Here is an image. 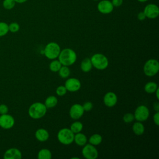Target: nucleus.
I'll return each mask as SVG.
<instances>
[{
    "mask_svg": "<svg viewBox=\"0 0 159 159\" xmlns=\"http://www.w3.org/2000/svg\"><path fill=\"white\" fill-rule=\"evenodd\" d=\"M58 58L62 65L69 66L75 63L77 59V55L73 50L66 48L61 50Z\"/></svg>",
    "mask_w": 159,
    "mask_h": 159,
    "instance_id": "f257e3e1",
    "label": "nucleus"
},
{
    "mask_svg": "<svg viewBox=\"0 0 159 159\" xmlns=\"http://www.w3.org/2000/svg\"><path fill=\"white\" fill-rule=\"evenodd\" d=\"M47 108L44 104L36 102L31 104L28 110V114L29 116L34 119H38L43 117L46 112Z\"/></svg>",
    "mask_w": 159,
    "mask_h": 159,
    "instance_id": "f03ea898",
    "label": "nucleus"
},
{
    "mask_svg": "<svg viewBox=\"0 0 159 159\" xmlns=\"http://www.w3.org/2000/svg\"><path fill=\"white\" fill-rule=\"evenodd\" d=\"M90 59L93 66L98 70H103L108 66L109 60L102 53H95Z\"/></svg>",
    "mask_w": 159,
    "mask_h": 159,
    "instance_id": "7ed1b4c3",
    "label": "nucleus"
},
{
    "mask_svg": "<svg viewBox=\"0 0 159 159\" xmlns=\"http://www.w3.org/2000/svg\"><path fill=\"white\" fill-rule=\"evenodd\" d=\"M75 134L68 128L60 129L57 134L58 140L63 145H70L73 142Z\"/></svg>",
    "mask_w": 159,
    "mask_h": 159,
    "instance_id": "20e7f679",
    "label": "nucleus"
},
{
    "mask_svg": "<svg viewBox=\"0 0 159 159\" xmlns=\"http://www.w3.org/2000/svg\"><path fill=\"white\" fill-rule=\"evenodd\" d=\"M60 51L61 48L60 45L53 42L47 43L43 50L45 56L50 60H54L58 58Z\"/></svg>",
    "mask_w": 159,
    "mask_h": 159,
    "instance_id": "39448f33",
    "label": "nucleus"
},
{
    "mask_svg": "<svg viewBox=\"0 0 159 159\" xmlns=\"http://www.w3.org/2000/svg\"><path fill=\"white\" fill-rule=\"evenodd\" d=\"M144 74L149 77H152L157 74L159 70V63L155 59L148 60L143 66Z\"/></svg>",
    "mask_w": 159,
    "mask_h": 159,
    "instance_id": "423d86ee",
    "label": "nucleus"
},
{
    "mask_svg": "<svg viewBox=\"0 0 159 159\" xmlns=\"http://www.w3.org/2000/svg\"><path fill=\"white\" fill-rule=\"evenodd\" d=\"M149 109L146 106H139L134 112V118L137 121L143 122L148 119L149 117Z\"/></svg>",
    "mask_w": 159,
    "mask_h": 159,
    "instance_id": "0eeeda50",
    "label": "nucleus"
},
{
    "mask_svg": "<svg viewBox=\"0 0 159 159\" xmlns=\"http://www.w3.org/2000/svg\"><path fill=\"white\" fill-rule=\"evenodd\" d=\"M81 153L86 159H96L98 157V152L95 146L90 143L85 144L83 146Z\"/></svg>",
    "mask_w": 159,
    "mask_h": 159,
    "instance_id": "6e6552de",
    "label": "nucleus"
},
{
    "mask_svg": "<svg viewBox=\"0 0 159 159\" xmlns=\"http://www.w3.org/2000/svg\"><path fill=\"white\" fill-rule=\"evenodd\" d=\"M64 86L67 91L70 92H76L81 88V84L78 79L75 78H70L66 80Z\"/></svg>",
    "mask_w": 159,
    "mask_h": 159,
    "instance_id": "1a4fd4ad",
    "label": "nucleus"
},
{
    "mask_svg": "<svg viewBox=\"0 0 159 159\" xmlns=\"http://www.w3.org/2000/svg\"><path fill=\"white\" fill-rule=\"evenodd\" d=\"M143 12L146 17L149 19H155L158 16L159 9L157 5L154 4H149L144 8Z\"/></svg>",
    "mask_w": 159,
    "mask_h": 159,
    "instance_id": "9d476101",
    "label": "nucleus"
},
{
    "mask_svg": "<svg viewBox=\"0 0 159 159\" xmlns=\"http://www.w3.org/2000/svg\"><path fill=\"white\" fill-rule=\"evenodd\" d=\"M84 109L82 105L80 104H75L72 105L70 109L69 114L71 119H78L82 117L84 114Z\"/></svg>",
    "mask_w": 159,
    "mask_h": 159,
    "instance_id": "9b49d317",
    "label": "nucleus"
},
{
    "mask_svg": "<svg viewBox=\"0 0 159 159\" xmlns=\"http://www.w3.org/2000/svg\"><path fill=\"white\" fill-rule=\"evenodd\" d=\"M14 117L9 114H1L0 116V126L5 129H9L14 125Z\"/></svg>",
    "mask_w": 159,
    "mask_h": 159,
    "instance_id": "f8f14e48",
    "label": "nucleus"
},
{
    "mask_svg": "<svg viewBox=\"0 0 159 159\" xmlns=\"http://www.w3.org/2000/svg\"><path fill=\"white\" fill-rule=\"evenodd\" d=\"M98 11L104 14L111 13L114 9V6L112 2L108 0H102L100 1L98 4Z\"/></svg>",
    "mask_w": 159,
    "mask_h": 159,
    "instance_id": "ddd939ff",
    "label": "nucleus"
},
{
    "mask_svg": "<svg viewBox=\"0 0 159 159\" xmlns=\"http://www.w3.org/2000/svg\"><path fill=\"white\" fill-rule=\"evenodd\" d=\"M103 102L107 107H112L116 104L117 102V96L113 92H107L104 96Z\"/></svg>",
    "mask_w": 159,
    "mask_h": 159,
    "instance_id": "4468645a",
    "label": "nucleus"
},
{
    "mask_svg": "<svg viewBox=\"0 0 159 159\" xmlns=\"http://www.w3.org/2000/svg\"><path fill=\"white\" fill-rule=\"evenodd\" d=\"M21 158V152L16 148H9L6 151L4 155V159H20Z\"/></svg>",
    "mask_w": 159,
    "mask_h": 159,
    "instance_id": "2eb2a0df",
    "label": "nucleus"
},
{
    "mask_svg": "<svg viewBox=\"0 0 159 159\" xmlns=\"http://www.w3.org/2000/svg\"><path fill=\"white\" fill-rule=\"evenodd\" d=\"M35 136L37 140L40 142H45L49 138V133L46 129L40 128L35 131Z\"/></svg>",
    "mask_w": 159,
    "mask_h": 159,
    "instance_id": "dca6fc26",
    "label": "nucleus"
},
{
    "mask_svg": "<svg viewBox=\"0 0 159 159\" xmlns=\"http://www.w3.org/2000/svg\"><path fill=\"white\" fill-rule=\"evenodd\" d=\"M73 142H75L78 146H84L85 144H86L87 137L84 134L78 132L75 134Z\"/></svg>",
    "mask_w": 159,
    "mask_h": 159,
    "instance_id": "f3484780",
    "label": "nucleus"
},
{
    "mask_svg": "<svg viewBox=\"0 0 159 159\" xmlns=\"http://www.w3.org/2000/svg\"><path fill=\"white\" fill-rule=\"evenodd\" d=\"M132 130L136 135H142L145 132V127L142 122L137 121L132 125Z\"/></svg>",
    "mask_w": 159,
    "mask_h": 159,
    "instance_id": "a211bd4d",
    "label": "nucleus"
},
{
    "mask_svg": "<svg viewBox=\"0 0 159 159\" xmlns=\"http://www.w3.org/2000/svg\"><path fill=\"white\" fill-rule=\"evenodd\" d=\"M80 67L81 70L83 72L87 73L91 70L93 68V65L91 61V59L89 58H86L83 59L81 63Z\"/></svg>",
    "mask_w": 159,
    "mask_h": 159,
    "instance_id": "6ab92c4d",
    "label": "nucleus"
},
{
    "mask_svg": "<svg viewBox=\"0 0 159 159\" xmlns=\"http://www.w3.org/2000/svg\"><path fill=\"white\" fill-rule=\"evenodd\" d=\"M58 103V99L55 96H49L47 97L45 101V106L48 108H52L57 106Z\"/></svg>",
    "mask_w": 159,
    "mask_h": 159,
    "instance_id": "aec40b11",
    "label": "nucleus"
},
{
    "mask_svg": "<svg viewBox=\"0 0 159 159\" xmlns=\"http://www.w3.org/2000/svg\"><path fill=\"white\" fill-rule=\"evenodd\" d=\"M157 88H158L157 84L153 81H150L147 83L144 86L145 91L148 94L155 93V91L157 90Z\"/></svg>",
    "mask_w": 159,
    "mask_h": 159,
    "instance_id": "412c9836",
    "label": "nucleus"
},
{
    "mask_svg": "<svg viewBox=\"0 0 159 159\" xmlns=\"http://www.w3.org/2000/svg\"><path fill=\"white\" fill-rule=\"evenodd\" d=\"M52 157V153L47 148L41 149L37 154V158L39 159H51Z\"/></svg>",
    "mask_w": 159,
    "mask_h": 159,
    "instance_id": "4be33fe9",
    "label": "nucleus"
},
{
    "mask_svg": "<svg viewBox=\"0 0 159 159\" xmlns=\"http://www.w3.org/2000/svg\"><path fill=\"white\" fill-rule=\"evenodd\" d=\"M102 140V137L98 134H93L89 139V143L94 146L99 145Z\"/></svg>",
    "mask_w": 159,
    "mask_h": 159,
    "instance_id": "5701e85b",
    "label": "nucleus"
},
{
    "mask_svg": "<svg viewBox=\"0 0 159 159\" xmlns=\"http://www.w3.org/2000/svg\"><path fill=\"white\" fill-rule=\"evenodd\" d=\"M83 128V125L81 122L75 121L71 124L70 129L75 134L76 133L81 132Z\"/></svg>",
    "mask_w": 159,
    "mask_h": 159,
    "instance_id": "b1692460",
    "label": "nucleus"
},
{
    "mask_svg": "<svg viewBox=\"0 0 159 159\" xmlns=\"http://www.w3.org/2000/svg\"><path fill=\"white\" fill-rule=\"evenodd\" d=\"M58 75L62 78H66L70 76V70L67 66L62 65L60 70H58Z\"/></svg>",
    "mask_w": 159,
    "mask_h": 159,
    "instance_id": "393cba45",
    "label": "nucleus"
},
{
    "mask_svg": "<svg viewBox=\"0 0 159 159\" xmlns=\"http://www.w3.org/2000/svg\"><path fill=\"white\" fill-rule=\"evenodd\" d=\"M61 66L62 65L59 61V60H53L50 62L49 65V68L53 72H58Z\"/></svg>",
    "mask_w": 159,
    "mask_h": 159,
    "instance_id": "a878e982",
    "label": "nucleus"
},
{
    "mask_svg": "<svg viewBox=\"0 0 159 159\" xmlns=\"http://www.w3.org/2000/svg\"><path fill=\"white\" fill-rule=\"evenodd\" d=\"M9 31V26L5 22H0V37L5 35Z\"/></svg>",
    "mask_w": 159,
    "mask_h": 159,
    "instance_id": "bb28decb",
    "label": "nucleus"
},
{
    "mask_svg": "<svg viewBox=\"0 0 159 159\" xmlns=\"http://www.w3.org/2000/svg\"><path fill=\"white\" fill-rule=\"evenodd\" d=\"M123 121L125 122V123H130L132 121L134 120L135 118H134V115L132 113H126L123 116Z\"/></svg>",
    "mask_w": 159,
    "mask_h": 159,
    "instance_id": "cd10ccee",
    "label": "nucleus"
},
{
    "mask_svg": "<svg viewBox=\"0 0 159 159\" xmlns=\"http://www.w3.org/2000/svg\"><path fill=\"white\" fill-rule=\"evenodd\" d=\"M67 92V90L65 86L61 85L57 88L56 89V93L59 96H64Z\"/></svg>",
    "mask_w": 159,
    "mask_h": 159,
    "instance_id": "c85d7f7f",
    "label": "nucleus"
},
{
    "mask_svg": "<svg viewBox=\"0 0 159 159\" xmlns=\"http://www.w3.org/2000/svg\"><path fill=\"white\" fill-rule=\"evenodd\" d=\"M15 6L14 0H4L3 2V6L7 9H11Z\"/></svg>",
    "mask_w": 159,
    "mask_h": 159,
    "instance_id": "c756f323",
    "label": "nucleus"
},
{
    "mask_svg": "<svg viewBox=\"0 0 159 159\" xmlns=\"http://www.w3.org/2000/svg\"><path fill=\"white\" fill-rule=\"evenodd\" d=\"M9 26V30L11 32H16L19 30V25L16 22L11 23Z\"/></svg>",
    "mask_w": 159,
    "mask_h": 159,
    "instance_id": "7c9ffc66",
    "label": "nucleus"
},
{
    "mask_svg": "<svg viewBox=\"0 0 159 159\" xmlns=\"http://www.w3.org/2000/svg\"><path fill=\"white\" fill-rule=\"evenodd\" d=\"M83 108L84 109V111H90L91 110H92V109L93 108V104L90 101H86L85 102L83 105Z\"/></svg>",
    "mask_w": 159,
    "mask_h": 159,
    "instance_id": "2f4dec72",
    "label": "nucleus"
},
{
    "mask_svg": "<svg viewBox=\"0 0 159 159\" xmlns=\"http://www.w3.org/2000/svg\"><path fill=\"white\" fill-rule=\"evenodd\" d=\"M8 112V107L6 104H1L0 105V114H5Z\"/></svg>",
    "mask_w": 159,
    "mask_h": 159,
    "instance_id": "473e14b6",
    "label": "nucleus"
},
{
    "mask_svg": "<svg viewBox=\"0 0 159 159\" xmlns=\"http://www.w3.org/2000/svg\"><path fill=\"white\" fill-rule=\"evenodd\" d=\"M153 119L154 123L157 125H159V111L155 112V114L153 116Z\"/></svg>",
    "mask_w": 159,
    "mask_h": 159,
    "instance_id": "72a5a7b5",
    "label": "nucleus"
},
{
    "mask_svg": "<svg viewBox=\"0 0 159 159\" xmlns=\"http://www.w3.org/2000/svg\"><path fill=\"white\" fill-rule=\"evenodd\" d=\"M122 2H123V0H112L111 2L114 6L118 7L122 4Z\"/></svg>",
    "mask_w": 159,
    "mask_h": 159,
    "instance_id": "f704fd0d",
    "label": "nucleus"
},
{
    "mask_svg": "<svg viewBox=\"0 0 159 159\" xmlns=\"http://www.w3.org/2000/svg\"><path fill=\"white\" fill-rule=\"evenodd\" d=\"M137 18L140 20H144L146 18V16H145V15L143 12H140L137 14Z\"/></svg>",
    "mask_w": 159,
    "mask_h": 159,
    "instance_id": "c9c22d12",
    "label": "nucleus"
},
{
    "mask_svg": "<svg viewBox=\"0 0 159 159\" xmlns=\"http://www.w3.org/2000/svg\"><path fill=\"white\" fill-rule=\"evenodd\" d=\"M153 109L156 112H158L159 111V103L158 102H154L153 104Z\"/></svg>",
    "mask_w": 159,
    "mask_h": 159,
    "instance_id": "e433bc0d",
    "label": "nucleus"
},
{
    "mask_svg": "<svg viewBox=\"0 0 159 159\" xmlns=\"http://www.w3.org/2000/svg\"><path fill=\"white\" fill-rule=\"evenodd\" d=\"M158 88L157 89V90L155 91V95H156V98H157V99L158 100V99H159V94H158Z\"/></svg>",
    "mask_w": 159,
    "mask_h": 159,
    "instance_id": "4c0bfd02",
    "label": "nucleus"
},
{
    "mask_svg": "<svg viewBox=\"0 0 159 159\" xmlns=\"http://www.w3.org/2000/svg\"><path fill=\"white\" fill-rule=\"evenodd\" d=\"M15 2H19V3H22V2H24L25 1H26L27 0H14Z\"/></svg>",
    "mask_w": 159,
    "mask_h": 159,
    "instance_id": "58836bf2",
    "label": "nucleus"
},
{
    "mask_svg": "<svg viewBox=\"0 0 159 159\" xmlns=\"http://www.w3.org/2000/svg\"><path fill=\"white\" fill-rule=\"evenodd\" d=\"M137 1H139V2H145V1H147L148 0H137Z\"/></svg>",
    "mask_w": 159,
    "mask_h": 159,
    "instance_id": "ea45409f",
    "label": "nucleus"
},
{
    "mask_svg": "<svg viewBox=\"0 0 159 159\" xmlns=\"http://www.w3.org/2000/svg\"><path fill=\"white\" fill-rule=\"evenodd\" d=\"M94 1H98V0H94Z\"/></svg>",
    "mask_w": 159,
    "mask_h": 159,
    "instance_id": "a19ab883",
    "label": "nucleus"
}]
</instances>
